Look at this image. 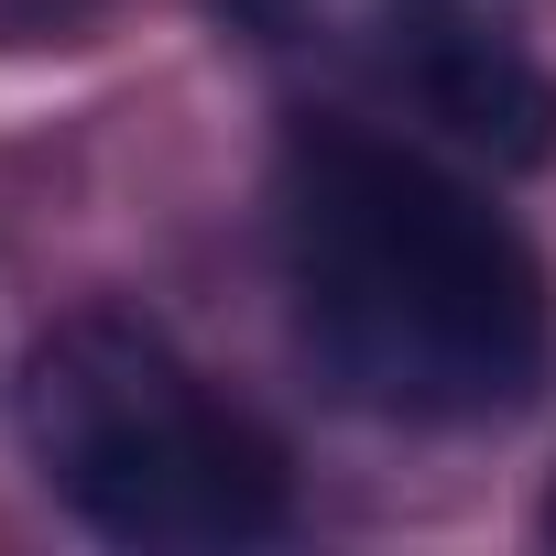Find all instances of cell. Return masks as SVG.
Wrapping results in <instances>:
<instances>
[{
  "label": "cell",
  "mask_w": 556,
  "mask_h": 556,
  "mask_svg": "<svg viewBox=\"0 0 556 556\" xmlns=\"http://www.w3.org/2000/svg\"><path fill=\"white\" fill-rule=\"evenodd\" d=\"M99 0H0V45H34V34H66V23H88Z\"/></svg>",
  "instance_id": "obj_4"
},
{
  "label": "cell",
  "mask_w": 556,
  "mask_h": 556,
  "mask_svg": "<svg viewBox=\"0 0 556 556\" xmlns=\"http://www.w3.org/2000/svg\"><path fill=\"white\" fill-rule=\"evenodd\" d=\"M545 534H556V513H545Z\"/></svg>",
  "instance_id": "obj_5"
},
{
  "label": "cell",
  "mask_w": 556,
  "mask_h": 556,
  "mask_svg": "<svg viewBox=\"0 0 556 556\" xmlns=\"http://www.w3.org/2000/svg\"><path fill=\"white\" fill-rule=\"evenodd\" d=\"M34 458L110 545H262L285 523V458L229 415L153 328L77 317L34 361Z\"/></svg>",
  "instance_id": "obj_2"
},
{
  "label": "cell",
  "mask_w": 556,
  "mask_h": 556,
  "mask_svg": "<svg viewBox=\"0 0 556 556\" xmlns=\"http://www.w3.org/2000/svg\"><path fill=\"white\" fill-rule=\"evenodd\" d=\"M371 55H382L393 99L426 131H447L458 153H480L491 175H523L556 153V77L469 0H382Z\"/></svg>",
  "instance_id": "obj_3"
},
{
  "label": "cell",
  "mask_w": 556,
  "mask_h": 556,
  "mask_svg": "<svg viewBox=\"0 0 556 556\" xmlns=\"http://www.w3.org/2000/svg\"><path fill=\"white\" fill-rule=\"evenodd\" d=\"M285 262L317 371L393 426L513 415L545 371V273L523 229L404 142L295 131Z\"/></svg>",
  "instance_id": "obj_1"
}]
</instances>
